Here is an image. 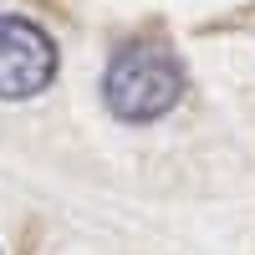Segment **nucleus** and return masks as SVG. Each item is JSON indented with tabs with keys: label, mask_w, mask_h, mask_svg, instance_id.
Segmentation results:
<instances>
[{
	"label": "nucleus",
	"mask_w": 255,
	"mask_h": 255,
	"mask_svg": "<svg viewBox=\"0 0 255 255\" xmlns=\"http://www.w3.org/2000/svg\"><path fill=\"white\" fill-rule=\"evenodd\" d=\"M102 97H108L113 118L123 123H153L179 108L184 97V61L158 46V41H128L113 51L108 77H102Z\"/></svg>",
	"instance_id": "nucleus-1"
},
{
	"label": "nucleus",
	"mask_w": 255,
	"mask_h": 255,
	"mask_svg": "<svg viewBox=\"0 0 255 255\" xmlns=\"http://www.w3.org/2000/svg\"><path fill=\"white\" fill-rule=\"evenodd\" d=\"M56 41L26 15L0 10V102H26L41 97L56 82Z\"/></svg>",
	"instance_id": "nucleus-2"
}]
</instances>
